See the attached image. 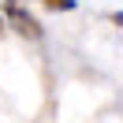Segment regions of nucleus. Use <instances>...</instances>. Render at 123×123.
Wrapping results in <instances>:
<instances>
[{
  "label": "nucleus",
  "instance_id": "nucleus-1",
  "mask_svg": "<svg viewBox=\"0 0 123 123\" xmlns=\"http://www.w3.org/2000/svg\"><path fill=\"white\" fill-rule=\"evenodd\" d=\"M4 19H11V23L19 26L23 37H41V23L23 8V4H19V0H8V4H4Z\"/></svg>",
  "mask_w": 123,
  "mask_h": 123
},
{
  "label": "nucleus",
  "instance_id": "nucleus-2",
  "mask_svg": "<svg viewBox=\"0 0 123 123\" xmlns=\"http://www.w3.org/2000/svg\"><path fill=\"white\" fill-rule=\"evenodd\" d=\"M49 11H75V0H41Z\"/></svg>",
  "mask_w": 123,
  "mask_h": 123
},
{
  "label": "nucleus",
  "instance_id": "nucleus-3",
  "mask_svg": "<svg viewBox=\"0 0 123 123\" xmlns=\"http://www.w3.org/2000/svg\"><path fill=\"white\" fill-rule=\"evenodd\" d=\"M112 19H116V26H123V11H116V15H112Z\"/></svg>",
  "mask_w": 123,
  "mask_h": 123
},
{
  "label": "nucleus",
  "instance_id": "nucleus-4",
  "mask_svg": "<svg viewBox=\"0 0 123 123\" xmlns=\"http://www.w3.org/2000/svg\"><path fill=\"white\" fill-rule=\"evenodd\" d=\"M4 26H8V19H4V15H0V34H4Z\"/></svg>",
  "mask_w": 123,
  "mask_h": 123
}]
</instances>
